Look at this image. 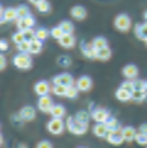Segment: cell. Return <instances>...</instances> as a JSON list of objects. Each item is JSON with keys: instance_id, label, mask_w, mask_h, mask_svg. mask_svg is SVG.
<instances>
[{"instance_id": "cell-10", "label": "cell", "mask_w": 147, "mask_h": 148, "mask_svg": "<svg viewBox=\"0 0 147 148\" xmlns=\"http://www.w3.org/2000/svg\"><path fill=\"white\" fill-rule=\"evenodd\" d=\"M122 73H123V76L126 78V79L134 81V79H137V78H138V67L135 64H126L122 69Z\"/></svg>"}, {"instance_id": "cell-21", "label": "cell", "mask_w": 147, "mask_h": 148, "mask_svg": "<svg viewBox=\"0 0 147 148\" xmlns=\"http://www.w3.org/2000/svg\"><path fill=\"white\" fill-rule=\"evenodd\" d=\"M93 133L96 135L98 138H107V135H108L107 124L105 123H96L95 127H93Z\"/></svg>"}, {"instance_id": "cell-39", "label": "cell", "mask_w": 147, "mask_h": 148, "mask_svg": "<svg viewBox=\"0 0 147 148\" xmlns=\"http://www.w3.org/2000/svg\"><path fill=\"white\" fill-rule=\"evenodd\" d=\"M17 48H18L20 53H27V54H30V42H27V40H24V42L20 43V45H17Z\"/></svg>"}, {"instance_id": "cell-42", "label": "cell", "mask_w": 147, "mask_h": 148, "mask_svg": "<svg viewBox=\"0 0 147 148\" xmlns=\"http://www.w3.org/2000/svg\"><path fill=\"white\" fill-rule=\"evenodd\" d=\"M122 88H125V90H129V91H134V81H131V79H126L122 85Z\"/></svg>"}, {"instance_id": "cell-29", "label": "cell", "mask_w": 147, "mask_h": 148, "mask_svg": "<svg viewBox=\"0 0 147 148\" xmlns=\"http://www.w3.org/2000/svg\"><path fill=\"white\" fill-rule=\"evenodd\" d=\"M59 25L62 27V30L65 32V34H72V33H74V24H72L71 21L65 20V21H62V23H60Z\"/></svg>"}, {"instance_id": "cell-28", "label": "cell", "mask_w": 147, "mask_h": 148, "mask_svg": "<svg viewBox=\"0 0 147 148\" xmlns=\"http://www.w3.org/2000/svg\"><path fill=\"white\" fill-rule=\"evenodd\" d=\"M51 91H53V94H56V96H66L68 87L60 85V84H54L53 87H51Z\"/></svg>"}, {"instance_id": "cell-24", "label": "cell", "mask_w": 147, "mask_h": 148, "mask_svg": "<svg viewBox=\"0 0 147 148\" xmlns=\"http://www.w3.org/2000/svg\"><path fill=\"white\" fill-rule=\"evenodd\" d=\"M98 60H102V62H107V60L111 58V49L110 47L107 48H102V49H98Z\"/></svg>"}, {"instance_id": "cell-22", "label": "cell", "mask_w": 147, "mask_h": 148, "mask_svg": "<svg viewBox=\"0 0 147 148\" xmlns=\"http://www.w3.org/2000/svg\"><path fill=\"white\" fill-rule=\"evenodd\" d=\"M50 114H51L53 118H63L66 115V109H65L63 105H54L53 108H51Z\"/></svg>"}, {"instance_id": "cell-36", "label": "cell", "mask_w": 147, "mask_h": 148, "mask_svg": "<svg viewBox=\"0 0 147 148\" xmlns=\"http://www.w3.org/2000/svg\"><path fill=\"white\" fill-rule=\"evenodd\" d=\"M17 11H18V16H20V18H24V16L30 15V9H29V6H26V5H20L18 8H17Z\"/></svg>"}, {"instance_id": "cell-26", "label": "cell", "mask_w": 147, "mask_h": 148, "mask_svg": "<svg viewBox=\"0 0 147 148\" xmlns=\"http://www.w3.org/2000/svg\"><path fill=\"white\" fill-rule=\"evenodd\" d=\"M75 118L78 121H81V123L89 124V120L92 118V114H89V111H78L75 114Z\"/></svg>"}, {"instance_id": "cell-41", "label": "cell", "mask_w": 147, "mask_h": 148, "mask_svg": "<svg viewBox=\"0 0 147 148\" xmlns=\"http://www.w3.org/2000/svg\"><path fill=\"white\" fill-rule=\"evenodd\" d=\"M57 63L60 66H69V64H71V57H68V56H59L57 57Z\"/></svg>"}, {"instance_id": "cell-30", "label": "cell", "mask_w": 147, "mask_h": 148, "mask_svg": "<svg viewBox=\"0 0 147 148\" xmlns=\"http://www.w3.org/2000/svg\"><path fill=\"white\" fill-rule=\"evenodd\" d=\"M23 34H24V39L27 40V42H32V40L36 39V30H33V27L23 30Z\"/></svg>"}, {"instance_id": "cell-40", "label": "cell", "mask_w": 147, "mask_h": 148, "mask_svg": "<svg viewBox=\"0 0 147 148\" xmlns=\"http://www.w3.org/2000/svg\"><path fill=\"white\" fill-rule=\"evenodd\" d=\"M12 40L17 43V45H20L21 42H24L26 39H24V34H23V32L20 30V32H17V33H14L12 34Z\"/></svg>"}, {"instance_id": "cell-31", "label": "cell", "mask_w": 147, "mask_h": 148, "mask_svg": "<svg viewBox=\"0 0 147 148\" xmlns=\"http://www.w3.org/2000/svg\"><path fill=\"white\" fill-rule=\"evenodd\" d=\"M146 96H147L146 91H132V100L137 103L146 102Z\"/></svg>"}, {"instance_id": "cell-32", "label": "cell", "mask_w": 147, "mask_h": 148, "mask_svg": "<svg viewBox=\"0 0 147 148\" xmlns=\"http://www.w3.org/2000/svg\"><path fill=\"white\" fill-rule=\"evenodd\" d=\"M51 34V32H48L47 29H44V27H41V29H38L36 30V39H39V40H42L44 42L48 36Z\"/></svg>"}, {"instance_id": "cell-5", "label": "cell", "mask_w": 147, "mask_h": 148, "mask_svg": "<svg viewBox=\"0 0 147 148\" xmlns=\"http://www.w3.org/2000/svg\"><path fill=\"white\" fill-rule=\"evenodd\" d=\"M20 16H18V11L17 8H5L2 6V24L8 23V21H17Z\"/></svg>"}, {"instance_id": "cell-25", "label": "cell", "mask_w": 147, "mask_h": 148, "mask_svg": "<svg viewBox=\"0 0 147 148\" xmlns=\"http://www.w3.org/2000/svg\"><path fill=\"white\" fill-rule=\"evenodd\" d=\"M93 47L96 49H102V48H107L108 47V40L104 38V36H98L93 39Z\"/></svg>"}, {"instance_id": "cell-1", "label": "cell", "mask_w": 147, "mask_h": 148, "mask_svg": "<svg viewBox=\"0 0 147 148\" xmlns=\"http://www.w3.org/2000/svg\"><path fill=\"white\" fill-rule=\"evenodd\" d=\"M66 129H68L72 135L81 136V135H84V133L89 130V124L81 123V121H78L75 117H68V118H66Z\"/></svg>"}, {"instance_id": "cell-43", "label": "cell", "mask_w": 147, "mask_h": 148, "mask_svg": "<svg viewBox=\"0 0 147 148\" xmlns=\"http://www.w3.org/2000/svg\"><path fill=\"white\" fill-rule=\"evenodd\" d=\"M36 148H53V144L50 141H41V142H38Z\"/></svg>"}, {"instance_id": "cell-8", "label": "cell", "mask_w": 147, "mask_h": 148, "mask_svg": "<svg viewBox=\"0 0 147 148\" xmlns=\"http://www.w3.org/2000/svg\"><path fill=\"white\" fill-rule=\"evenodd\" d=\"M75 85H77V88H78L80 91H89L92 88L93 82H92V78L90 76L84 75V76H80L78 79H77Z\"/></svg>"}, {"instance_id": "cell-33", "label": "cell", "mask_w": 147, "mask_h": 148, "mask_svg": "<svg viewBox=\"0 0 147 148\" xmlns=\"http://www.w3.org/2000/svg\"><path fill=\"white\" fill-rule=\"evenodd\" d=\"M80 90L77 88V85H71L68 87V91H66V97L68 99H77V96H78Z\"/></svg>"}, {"instance_id": "cell-14", "label": "cell", "mask_w": 147, "mask_h": 148, "mask_svg": "<svg viewBox=\"0 0 147 148\" xmlns=\"http://www.w3.org/2000/svg\"><path fill=\"white\" fill-rule=\"evenodd\" d=\"M18 115L23 121H32V120H35V117H36V112H35L33 106H24L18 112Z\"/></svg>"}, {"instance_id": "cell-45", "label": "cell", "mask_w": 147, "mask_h": 148, "mask_svg": "<svg viewBox=\"0 0 147 148\" xmlns=\"http://www.w3.org/2000/svg\"><path fill=\"white\" fill-rule=\"evenodd\" d=\"M0 67H2V71H5V67H6V57H5V54H2V57H0Z\"/></svg>"}, {"instance_id": "cell-7", "label": "cell", "mask_w": 147, "mask_h": 148, "mask_svg": "<svg viewBox=\"0 0 147 148\" xmlns=\"http://www.w3.org/2000/svg\"><path fill=\"white\" fill-rule=\"evenodd\" d=\"M92 118L96 121V123H107V121L111 118L110 117V112L104 108H96L92 112Z\"/></svg>"}, {"instance_id": "cell-27", "label": "cell", "mask_w": 147, "mask_h": 148, "mask_svg": "<svg viewBox=\"0 0 147 148\" xmlns=\"http://www.w3.org/2000/svg\"><path fill=\"white\" fill-rule=\"evenodd\" d=\"M42 51V40L35 39L30 42V54H39Z\"/></svg>"}, {"instance_id": "cell-46", "label": "cell", "mask_w": 147, "mask_h": 148, "mask_svg": "<svg viewBox=\"0 0 147 148\" xmlns=\"http://www.w3.org/2000/svg\"><path fill=\"white\" fill-rule=\"evenodd\" d=\"M138 132H141V133H146V135H147V123H143L140 127H138Z\"/></svg>"}, {"instance_id": "cell-6", "label": "cell", "mask_w": 147, "mask_h": 148, "mask_svg": "<svg viewBox=\"0 0 147 148\" xmlns=\"http://www.w3.org/2000/svg\"><path fill=\"white\" fill-rule=\"evenodd\" d=\"M54 106V103H53V99L50 97V96H41L39 100H38V108L41 112H44V114H50V111L51 108Z\"/></svg>"}, {"instance_id": "cell-2", "label": "cell", "mask_w": 147, "mask_h": 148, "mask_svg": "<svg viewBox=\"0 0 147 148\" xmlns=\"http://www.w3.org/2000/svg\"><path fill=\"white\" fill-rule=\"evenodd\" d=\"M12 63L17 69H21V71H27L32 67V57L27 53H20L17 54L12 60Z\"/></svg>"}, {"instance_id": "cell-18", "label": "cell", "mask_w": 147, "mask_h": 148, "mask_svg": "<svg viewBox=\"0 0 147 148\" xmlns=\"http://www.w3.org/2000/svg\"><path fill=\"white\" fill-rule=\"evenodd\" d=\"M135 36L140 39V40H144L147 42V21L146 23H138L135 25Z\"/></svg>"}, {"instance_id": "cell-37", "label": "cell", "mask_w": 147, "mask_h": 148, "mask_svg": "<svg viewBox=\"0 0 147 148\" xmlns=\"http://www.w3.org/2000/svg\"><path fill=\"white\" fill-rule=\"evenodd\" d=\"M36 8H38V11H39V12H42V14H47V12H50V11H51V5L47 2V0L41 2Z\"/></svg>"}, {"instance_id": "cell-44", "label": "cell", "mask_w": 147, "mask_h": 148, "mask_svg": "<svg viewBox=\"0 0 147 148\" xmlns=\"http://www.w3.org/2000/svg\"><path fill=\"white\" fill-rule=\"evenodd\" d=\"M0 49H2V53L8 51V40L6 39H2V42H0Z\"/></svg>"}, {"instance_id": "cell-52", "label": "cell", "mask_w": 147, "mask_h": 148, "mask_svg": "<svg viewBox=\"0 0 147 148\" xmlns=\"http://www.w3.org/2000/svg\"><path fill=\"white\" fill-rule=\"evenodd\" d=\"M146 148H147V145H146Z\"/></svg>"}, {"instance_id": "cell-13", "label": "cell", "mask_w": 147, "mask_h": 148, "mask_svg": "<svg viewBox=\"0 0 147 148\" xmlns=\"http://www.w3.org/2000/svg\"><path fill=\"white\" fill-rule=\"evenodd\" d=\"M33 90L41 97V96H47L51 91V87H50V84L47 81H38L36 84H35V88Z\"/></svg>"}, {"instance_id": "cell-15", "label": "cell", "mask_w": 147, "mask_h": 148, "mask_svg": "<svg viewBox=\"0 0 147 148\" xmlns=\"http://www.w3.org/2000/svg\"><path fill=\"white\" fill-rule=\"evenodd\" d=\"M33 24H35V18H33L32 15L17 20V27H18L21 32H23V30H26V29H32V27H33Z\"/></svg>"}, {"instance_id": "cell-35", "label": "cell", "mask_w": 147, "mask_h": 148, "mask_svg": "<svg viewBox=\"0 0 147 148\" xmlns=\"http://www.w3.org/2000/svg\"><path fill=\"white\" fill-rule=\"evenodd\" d=\"M135 142H137L138 145H141V147H146V145H147V135L138 132L137 136H135Z\"/></svg>"}, {"instance_id": "cell-11", "label": "cell", "mask_w": 147, "mask_h": 148, "mask_svg": "<svg viewBox=\"0 0 147 148\" xmlns=\"http://www.w3.org/2000/svg\"><path fill=\"white\" fill-rule=\"evenodd\" d=\"M137 129L132 127V126H125L122 127V135H123V139H125V142H134L135 141V136H137Z\"/></svg>"}, {"instance_id": "cell-38", "label": "cell", "mask_w": 147, "mask_h": 148, "mask_svg": "<svg viewBox=\"0 0 147 148\" xmlns=\"http://www.w3.org/2000/svg\"><path fill=\"white\" fill-rule=\"evenodd\" d=\"M134 91H146V84L141 79H134ZM147 93V91H146Z\"/></svg>"}, {"instance_id": "cell-4", "label": "cell", "mask_w": 147, "mask_h": 148, "mask_svg": "<svg viewBox=\"0 0 147 148\" xmlns=\"http://www.w3.org/2000/svg\"><path fill=\"white\" fill-rule=\"evenodd\" d=\"M131 25H132V21H131V18H129V15H126V14H120L114 18V27L122 33L129 32Z\"/></svg>"}, {"instance_id": "cell-17", "label": "cell", "mask_w": 147, "mask_h": 148, "mask_svg": "<svg viewBox=\"0 0 147 148\" xmlns=\"http://www.w3.org/2000/svg\"><path fill=\"white\" fill-rule=\"evenodd\" d=\"M71 15H72V18L78 20V21H83V20H86V16H87V11H86L84 6L77 5L71 9Z\"/></svg>"}, {"instance_id": "cell-19", "label": "cell", "mask_w": 147, "mask_h": 148, "mask_svg": "<svg viewBox=\"0 0 147 148\" xmlns=\"http://www.w3.org/2000/svg\"><path fill=\"white\" fill-rule=\"evenodd\" d=\"M75 38L74 34H63L62 39H59V43L62 45L63 48H74L75 47Z\"/></svg>"}, {"instance_id": "cell-9", "label": "cell", "mask_w": 147, "mask_h": 148, "mask_svg": "<svg viewBox=\"0 0 147 148\" xmlns=\"http://www.w3.org/2000/svg\"><path fill=\"white\" fill-rule=\"evenodd\" d=\"M53 84H60V85H65V87H71V85H74V78H72V75H69V73H60V75L53 78Z\"/></svg>"}, {"instance_id": "cell-34", "label": "cell", "mask_w": 147, "mask_h": 148, "mask_svg": "<svg viewBox=\"0 0 147 148\" xmlns=\"http://www.w3.org/2000/svg\"><path fill=\"white\" fill-rule=\"evenodd\" d=\"M63 34H65V32L62 30V27L60 25H56V27H53V30H51V36H53L54 39H62L63 38Z\"/></svg>"}, {"instance_id": "cell-20", "label": "cell", "mask_w": 147, "mask_h": 148, "mask_svg": "<svg viewBox=\"0 0 147 148\" xmlns=\"http://www.w3.org/2000/svg\"><path fill=\"white\" fill-rule=\"evenodd\" d=\"M116 97L117 100L120 102H129V100H132V91H129V90H125V88H120L116 91Z\"/></svg>"}, {"instance_id": "cell-48", "label": "cell", "mask_w": 147, "mask_h": 148, "mask_svg": "<svg viewBox=\"0 0 147 148\" xmlns=\"http://www.w3.org/2000/svg\"><path fill=\"white\" fill-rule=\"evenodd\" d=\"M144 20H146V21H147V11H146V12H144Z\"/></svg>"}, {"instance_id": "cell-53", "label": "cell", "mask_w": 147, "mask_h": 148, "mask_svg": "<svg viewBox=\"0 0 147 148\" xmlns=\"http://www.w3.org/2000/svg\"><path fill=\"white\" fill-rule=\"evenodd\" d=\"M146 43H147V42H146Z\"/></svg>"}, {"instance_id": "cell-12", "label": "cell", "mask_w": 147, "mask_h": 148, "mask_svg": "<svg viewBox=\"0 0 147 148\" xmlns=\"http://www.w3.org/2000/svg\"><path fill=\"white\" fill-rule=\"evenodd\" d=\"M81 51H83V54L84 57H87V58H96L98 57V49L93 47V42H87V43H83V47H81Z\"/></svg>"}, {"instance_id": "cell-23", "label": "cell", "mask_w": 147, "mask_h": 148, "mask_svg": "<svg viewBox=\"0 0 147 148\" xmlns=\"http://www.w3.org/2000/svg\"><path fill=\"white\" fill-rule=\"evenodd\" d=\"M105 124H107L108 132H117V130H122V124H120L116 118H110Z\"/></svg>"}, {"instance_id": "cell-51", "label": "cell", "mask_w": 147, "mask_h": 148, "mask_svg": "<svg viewBox=\"0 0 147 148\" xmlns=\"http://www.w3.org/2000/svg\"><path fill=\"white\" fill-rule=\"evenodd\" d=\"M78 148H84V147H78Z\"/></svg>"}, {"instance_id": "cell-16", "label": "cell", "mask_w": 147, "mask_h": 148, "mask_svg": "<svg viewBox=\"0 0 147 148\" xmlns=\"http://www.w3.org/2000/svg\"><path fill=\"white\" fill-rule=\"evenodd\" d=\"M107 141L110 144H113V145H120L122 142H125L123 135H122V130H117V132H108Z\"/></svg>"}, {"instance_id": "cell-50", "label": "cell", "mask_w": 147, "mask_h": 148, "mask_svg": "<svg viewBox=\"0 0 147 148\" xmlns=\"http://www.w3.org/2000/svg\"><path fill=\"white\" fill-rule=\"evenodd\" d=\"M146 102H147V96H146Z\"/></svg>"}, {"instance_id": "cell-47", "label": "cell", "mask_w": 147, "mask_h": 148, "mask_svg": "<svg viewBox=\"0 0 147 148\" xmlns=\"http://www.w3.org/2000/svg\"><path fill=\"white\" fill-rule=\"evenodd\" d=\"M29 2H30V3H33V5H36V6H38V5H39L41 2H44V0H29Z\"/></svg>"}, {"instance_id": "cell-3", "label": "cell", "mask_w": 147, "mask_h": 148, "mask_svg": "<svg viewBox=\"0 0 147 148\" xmlns=\"http://www.w3.org/2000/svg\"><path fill=\"white\" fill-rule=\"evenodd\" d=\"M66 129V121L62 118H51L47 124V130L51 135H62Z\"/></svg>"}, {"instance_id": "cell-49", "label": "cell", "mask_w": 147, "mask_h": 148, "mask_svg": "<svg viewBox=\"0 0 147 148\" xmlns=\"http://www.w3.org/2000/svg\"><path fill=\"white\" fill-rule=\"evenodd\" d=\"M144 84H146V91H147V79L144 81Z\"/></svg>"}]
</instances>
